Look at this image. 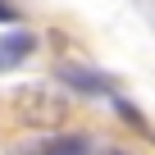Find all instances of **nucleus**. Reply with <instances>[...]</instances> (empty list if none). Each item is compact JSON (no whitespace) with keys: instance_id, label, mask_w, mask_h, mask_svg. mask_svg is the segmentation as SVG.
<instances>
[{"instance_id":"5","label":"nucleus","mask_w":155,"mask_h":155,"mask_svg":"<svg viewBox=\"0 0 155 155\" xmlns=\"http://www.w3.org/2000/svg\"><path fill=\"white\" fill-rule=\"evenodd\" d=\"M14 18H18V9L9 5V0H0V23H14Z\"/></svg>"},{"instance_id":"3","label":"nucleus","mask_w":155,"mask_h":155,"mask_svg":"<svg viewBox=\"0 0 155 155\" xmlns=\"http://www.w3.org/2000/svg\"><path fill=\"white\" fill-rule=\"evenodd\" d=\"M32 46H37V37H32V32H5V37H0V73L14 68L18 59H28V55H32Z\"/></svg>"},{"instance_id":"4","label":"nucleus","mask_w":155,"mask_h":155,"mask_svg":"<svg viewBox=\"0 0 155 155\" xmlns=\"http://www.w3.org/2000/svg\"><path fill=\"white\" fill-rule=\"evenodd\" d=\"M37 155H91V137H78V132H68V137H50Z\"/></svg>"},{"instance_id":"1","label":"nucleus","mask_w":155,"mask_h":155,"mask_svg":"<svg viewBox=\"0 0 155 155\" xmlns=\"http://www.w3.org/2000/svg\"><path fill=\"white\" fill-rule=\"evenodd\" d=\"M18 119L32 123V128H55L64 119V101L50 96V91H41V87H28L18 96Z\"/></svg>"},{"instance_id":"2","label":"nucleus","mask_w":155,"mask_h":155,"mask_svg":"<svg viewBox=\"0 0 155 155\" xmlns=\"http://www.w3.org/2000/svg\"><path fill=\"white\" fill-rule=\"evenodd\" d=\"M55 78L68 82L73 91H82V96H114V78H105L96 68H82V64H59Z\"/></svg>"},{"instance_id":"6","label":"nucleus","mask_w":155,"mask_h":155,"mask_svg":"<svg viewBox=\"0 0 155 155\" xmlns=\"http://www.w3.org/2000/svg\"><path fill=\"white\" fill-rule=\"evenodd\" d=\"M119 155H123V150H119Z\"/></svg>"},{"instance_id":"7","label":"nucleus","mask_w":155,"mask_h":155,"mask_svg":"<svg viewBox=\"0 0 155 155\" xmlns=\"http://www.w3.org/2000/svg\"><path fill=\"white\" fill-rule=\"evenodd\" d=\"M32 155H37V150H32Z\"/></svg>"}]
</instances>
